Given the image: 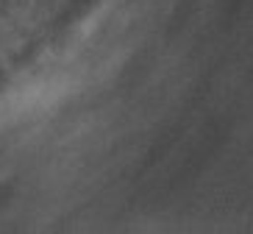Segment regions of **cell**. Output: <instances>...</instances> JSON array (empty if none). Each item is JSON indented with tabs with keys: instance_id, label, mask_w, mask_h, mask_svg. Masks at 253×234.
<instances>
[{
	"instance_id": "obj_1",
	"label": "cell",
	"mask_w": 253,
	"mask_h": 234,
	"mask_svg": "<svg viewBox=\"0 0 253 234\" xmlns=\"http://www.w3.org/2000/svg\"><path fill=\"white\" fill-rule=\"evenodd\" d=\"M75 87V70L70 64H59L45 73H37L25 84L0 95V131L28 123L47 109L59 106Z\"/></svg>"
}]
</instances>
